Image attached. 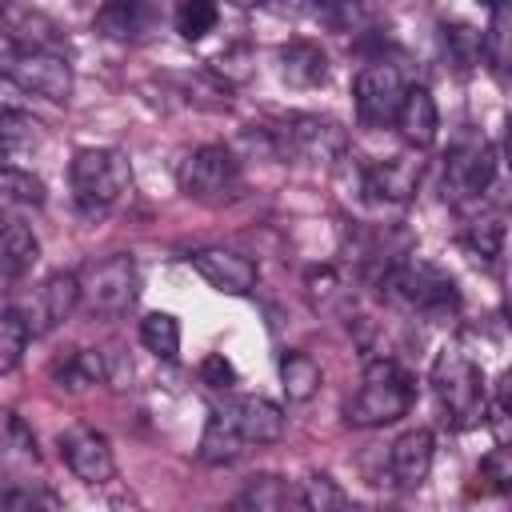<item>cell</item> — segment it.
Segmentation results:
<instances>
[{
    "label": "cell",
    "mask_w": 512,
    "mask_h": 512,
    "mask_svg": "<svg viewBox=\"0 0 512 512\" xmlns=\"http://www.w3.org/2000/svg\"><path fill=\"white\" fill-rule=\"evenodd\" d=\"M68 180L80 212L96 216L124 200V192L132 188V164L116 148H80L68 164Z\"/></svg>",
    "instance_id": "obj_1"
},
{
    "label": "cell",
    "mask_w": 512,
    "mask_h": 512,
    "mask_svg": "<svg viewBox=\"0 0 512 512\" xmlns=\"http://www.w3.org/2000/svg\"><path fill=\"white\" fill-rule=\"evenodd\" d=\"M408 408H412V376L396 360L380 356L364 368V384L348 400V424L352 428H384V424L400 420Z\"/></svg>",
    "instance_id": "obj_2"
},
{
    "label": "cell",
    "mask_w": 512,
    "mask_h": 512,
    "mask_svg": "<svg viewBox=\"0 0 512 512\" xmlns=\"http://www.w3.org/2000/svg\"><path fill=\"white\" fill-rule=\"evenodd\" d=\"M432 392L444 408V416L456 428H472L484 420V376L476 360L460 348H444L432 364Z\"/></svg>",
    "instance_id": "obj_3"
},
{
    "label": "cell",
    "mask_w": 512,
    "mask_h": 512,
    "mask_svg": "<svg viewBox=\"0 0 512 512\" xmlns=\"http://www.w3.org/2000/svg\"><path fill=\"white\" fill-rule=\"evenodd\" d=\"M4 80H12L20 92L52 100V104L72 96V64L56 48H12V44H4Z\"/></svg>",
    "instance_id": "obj_4"
},
{
    "label": "cell",
    "mask_w": 512,
    "mask_h": 512,
    "mask_svg": "<svg viewBox=\"0 0 512 512\" xmlns=\"http://www.w3.org/2000/svg\"><path fill=\"white\" fill-rule=\"evenodd\" d=\"M384 292H388L396 304H404V308H412V312H424V316H444V312H456V308H460L456 284H452L440 268H432V264H424V260H412V264L392 268V272L384 276Z\"/></svg>",
    "instance_id": "obj_5"
},
{
    "label": "cell",
    "mask_w": 512,
    "mask_h": 512,
    "mask_svg": "<svg viewBox=\"0 0 512 512\" xmlns=\"http://www.w3.org/2000/svg\"><path fill=\"white\" fill-rule=\"evenodd\" d=\"M240 188V164L232 156V148L224 144H200L184 156L180 164V192L200 200V204H220L228 196H236Z\"/></svg>",
    "instance_id": "obj_6"
},
{
    "label": "cell",
    "mask_w": 512,
    "mask_h": 512,
    "mask_svg": "<svg viewBox=\"0 0 512 512\" xmlns=\"http://www.w3.org/2000/svg\"><path fill=\"white\" fill-rule=\"evenodd\" d=\"M408 84L404 76L396 72V64H368L356 72L352 80V100H356V116L360 124L368 128H384V124H396V112H400V100H404Z\"/></svg>",
    "instance_id": "obj_7"
},
{
    "label": "cell",
    "mask_w": 512,
    "mask_h": 512,
    "mask_svg": "<svg viewBox=\"0 0 512 512\" xmlns=\"http://www.w3.org/2000/svg\"><path fill=\"white\" fill-rule=\"evenodd\" d=\"M80 292H84L88 312L120 316V312L136 300V292H140V276H136L132 256H108V260L92 264V268L80 276Z\"/></svg>",
    "instance_id": "obj_8"
},
{
    "label": "cell",
    "mask_w": 512,
    "mask_h": 512,
    "mask_svg": "<svg viewBox=\"0 0 512 512\" xmlns=\"http://www.w3.org/2000/svg\"><path fill=\"white\" fill-rule=\"evenodd\" d=\"M276 136H280V144H284L292 156L312 160V164H332V160H340L344 148H348L344 128H340L336 120H328V116H312V112H296V116H288L284 128H276Z\"/></svg>",
    "instance_id": "obj_9"
},
{
    "label": "cell",
    "mask_w": 512,
    "mask_h": 512,
    "mask_svg": "<svg viewBox=\"0 0 512 512\" xmlns=\"http://www.w3.org/2000/svg\"><path fill=\"white\" fill-rule=\"evenodd\" d=\"M492 176H496V152H492L488 140L468 136V140H460V144L448 152L444 188H448L456 200H472V196L488 192Z\"/></svg>",
    "instance_id": "obj_10"
},
{
    "label": "cell",
    "mask_w": 512,
    "mask_h": 512,
    "mask_svg": "<svg viewBox=\"0 0 512 512\" xmlns=\"http://www.w3.org/2000/svg\"><path fill=\"white\" fill-rule=\"evenodd\" d=\"M60 456L68 464V472L84 484H108L112 472H116V460H112V444L104 432L88 428V424H76L60 436Z\"/></svg>",
    "instance_id": "obj_11"
},
{
    "label": "cell",
    "mask_w": 512,
    "mask_h": 512,
    "mask_svg": "<svg viewBox=\"0 0 512 512\" xmlns=\"http://www.w3.org/2000/svg\"><path fill=\"white\" fill-rule=\"evenodd\" d=\"M188 260H192V268H196L216 292H228V296H248V292L256 288V280H260L256 264H252L244 252H236V248H200V252H192Z\"/></svg>",
    "instance_id": "obj_12"
},
{
    "label": "cell",
    "mask_w": 512,
    "mask_h": 512,
    "mask_svg": "<svg viewBox=\"0 0 512 512\" xmlns=\"http://www.w3.org/2000/svg\"><path fill=\"white\" fill-rule=\"evenodd\" d=\"M80 300H84V292H80V276H76V272H52V276L36 288L32 308L24 312V320H28L32 336L52 332L60 320H68V316H72V308H76Z\"/></svg>",
    "instance_id": "obj_13"
},
{
    "label": "cell",
    "mask_w": 512,
    "mask_h": 512,
    "mask_svg": "<svg viewBox=\"0 0 512 512\" xmlns=\"http://www.w3.org/2000/svg\"><path fill=\"white\" fill-rule=\"evenodd\" d=\"M432 456H436V440L428 428H408L392 440L388 448V472L400 488H420L432 472Z\"/></svg>",
    "instance_id": "obj_14"
},
{
    "label": "cell",
    "mask_w": 512,
    "mask_h": 512,
    "mask_svg": "<svg viewBox=\"0 0 512 512\" xmlns=\"http://www.w3.org/2000/svg\"><path fill=\"white\" fill-rule=\"evenodd\" d=\"M160 12L152 0H104V8L96 12V32L120 44H136L144 36H152Z\"/></svg>",
    "instance_id": "obj_15"
},
{
    "label": "cell",
    "mask_w": 512,
    "mask_h": 512,
    "mask_svg": "<svg viewBox=\"0 0 512 512\" xmlns=\"http://www.w3.org/2000/svg\"><path fill=\"white\" fill-rule=\"evenodd\" d=\"M224 412L248 444H276L284 436V408L268 396H236L224 404Z\"/></svg>",
    "instance_id": "obj_16"
},
{
    "label": "cell",
    "mask_w": 512,
    "mask_h": 512,
    "mask_svg": "<svg viewBox=\"0 0 512 512\" xmlns=\"http://www.w3.org/2000/svg\"><path fill=\"white\" fill-rule=\"evenodd\" d=\"M396 128H400L404 144L416 148V152H424V148L436 144V136H440V112H436V100H432V92L424 84H412L404 92L400 112H396Z\"/></svg>",
    "instance_id": "obj_17"
},
{
    "label": "cell",
    "mask_w": 512,
    "mask_h": 512,
    "mask_svg": "<svg viewBox=\"0 0 512 512\" xmlns=\"http://www.w3.org/2000/svg\"><path fill=\"white\" fill-rule=\"evenodd\" d=\"M364 188L376 196V200H388V204H408L420 188V160L416 156H392L376 168L364 172Z\"/></svg>",
    "instance_id": "obj_18"
},
{
    "label": "cell",
    "mask_w": 512,
    "mask_h": 512,
    "mask_svg": "<svg viewBox=\"0 0 512 512\" xmlns=\"http://www.w3.org/2000/svg\"><path fill=\"white\" fill-rule=\"evenodd\" d=\"M280 76L292 88H316L328 80V56L312 40H288L280 48Z\"/></svg>",
    "instance_id": "obj_19"
},
{
    "label": "cell",
    "mask_w": 512,
    "mask_h": 512,
    "mask_svg": "<svg viewBox=\"0 0 512 512\" xmlns=\"http://www.w3.org/2000/svg\"><path fill=\"white\" fill-rule=\"evenodd\" d=\"M4 44L12 48H56V28L32 12V8H20V4H4Z\"/></svg>",
    "instance_id": "obj_20"
},
{
    "label": "cell",
    "mask_w": 512,
    "mask_h": 512,
    "mask_svg": "<svg viewBox=\"0 0 512 512\" xmlns=\"http://www.w3.org/2000/svg\"><path fill=\"white\" fill-rule=\"evenodd\" d=\"M36 260H40V240L32 236V228L24 220H8L4 236H0V272H4V280H20L24 272H32Z\"/></svg>",
    "instance_id": "obj_21"
},
{
    "label": "cell",
    "mask_w": 512,
    "mask_h": 512,
    "mask_svg": "<svg viewBox=\"0 0 512 512\" xmlns=\"http://www.w3.org/2000/svg\"><path fill=\"white\" fill-rule=\"evenodd\" d=\"M320 384H324V372L308 352H284L280 356V388L292 404L312 400L320 392Z\"/></svg>",
    "instance_id": "obj_22"
},
{
    "label": "cell",
    "mask_w": 512,
    "mask_h": 512,
    "mask_svg": "<svg viewBox=\"0 0 512 512\" xmlns=\"http://www.w3.org/2000/svg\"><path fill=\"white\" fill-rule=\"evenodd\" d=\"M244 436L236 432V424L228 420V412H212L208 424H204V436H200V460L204 464H232L240 452H244Z\"/></svg>",
    "instance_id": "obj_23"
},
{
    "label": "cell",
    "mask_w": 512,
    "mask_h": 512,
    "mask_svg": "<svg viewBox=\"0 0 512 512\" xmlns=\"http://www.w3.org/2000/svg\"><path fill=\"white\" fill-rule=\"evenodd\" d=\"M484 64L500 80H512V4L492 8V20L484 28Z\"/></svg>",
    "instance_id": "obj_24"
},
{
    "label": "cell",
    "mask_w": 512,
    "mask_h": 512,
    "mask_svg": "<svg viewBox=\"0 0 512 512\" xmlns=\"http://www.w3.org/2000/svg\"><path fill=\"white\" fill-rule=\"evenodd\" d=\"M312 16L332 32H360L376 20V0H316Z\"/></svg>",
    "instance_id": "obj_25"
},
{
    "label": "cell",
    "mask_w": 512,
    "mask_h": 512,
    "mask_svg": "<svg viewBox=\"0 0 512 512\" xmlns=\"http://www.w3.org/2000/svg\"><path fill=\"white\" fill-rule=\"evenodd\" d=\"M40 144V124L28 116V112H16V108H4L0 112V148H4V160L16 164L24 152H32Z\"/></svg>",
    "instance_id": "obj_26"
},
{
    "label": "cell",
    "mask_w": 512,
    "mask_h": 512,
    "mask_svg": "<svg viewBox=\"0 0 512 512\" xmlns=\"http://www.w3.org/2000/svg\"><path fill=\"white\" fill-rule=\"evenodd\" d=\"M28 340H32V328H28L24 312H20L16 304H8V308L0 312V372H4V376H12V372L20 368Z\"/></svg>",
    "instance_id": "obj_27"
},
{
    "label": "cell",
    "mask_w": 512,
    "mask_h": 512,
    "mask_svg": "<svg viewBox=\"0 0 512 512\" xmlns=\"http://www.w3.org/2000/svg\"><path fill=\"white\" fill-rule=\"evenodd\" d=\"M140 344L156 360H176L180 356V320L172 312H148L140 320Z\"/></svg>",
    "instance_id": "obj_28"
},
{
    "label": "cell",
    "mask_w": 512,
    "mask_h": 512,
    "mask_svg": "<svg viewBox=\"0 0 512 512\" xmlns=\"http://www.w3.org/2000/svg\"><path fill=\"white\" fill-rule=\"evenodd\" d=\"M440 32H444V52H448V60L460 72H468L472 64H480V56H484V32H476L468 24H444Z\"/></svg>",
    "instance_id": "obj_29"
},
{
    "label": "cell",
    "mask_w": 512,
    "mask_h": 512,
    "mask_svg": "<svg viewBox=\"0 0 512 512\" xmlns=\"http://www.w3.org/2000/svg\"><path fill=\"white\" fill-rule=\"evenodd\" d=\"M220 24V4L216 0H180L176 8V32L184 40H204Z\"/></svg>",
    "instance_id": "obj_30"
},
{
    "label": "cell",
    "mask_w": 512,
    "mask_h": 512,
    "mask_svg": "<svg viewBox=\"0 0 512 512\" xmlns=\"http://www.w3.org/2000/svg\"><path fill=\"white\" fill-rule=\"evenodd\" d=\"M0 196H4V204H12V208H40V204H44V184H40L32 172H24V168L4 164Z\"/></svg>",
    "instance_id": "obj_31"
},
{
    "label": "cell",
    "mask_w": 512,
    "mask_h": 512,
    "mask_svg": "<svg viewBox=\"0 0 512 512\" xmlns=\"http://www.w3.org/2000/svg\"><path fill=\"white\" fill-rule=\"evenodd\" d=\"M300 504L312 508V512H340V508H348V496L328 472H312L300 484Z\"/></svg>",
    "instance_id": "obj_32"
},
{
    "label": "cell",
    "mask_w": 512,
    "mask_h": 512,
    "mask_svg": "<svg viewBox=\"0 0 512 512\" xmlns=\"http://www.w3.org/2000/svg\"><path fill=\"white\" fill-rule=\"evenodd\" d=\"M288 504V488L280 476H252L248 488L236 496V508H256V512H276Z\"/></svg>",
    "instance_id": "obj_33"
},
{
    "label": "cell",
    "mask_w": 512,
    "mask_h": 512,
    "mask_svg": "<svg viewBox=\"0 0 512 512\" xmlns=\"http://www.w3.org/2000/svg\"><path fill=\"white\" fill-rule=\"evenodd\" d=\"M500 240H504V224H500L496 216L472 220V224L464 228V248H468L476 260H484V264H492V260L500 256Z\"/></svg>",
    "instance_id": "obj_34"
},
{
    "label": "cell",
    "mask_w": 512,
    "mask_h": 512,
    "mask_svg": "<svg viewBox=\"0 0 512 512\" xmlns=\"http://www.w3.org/2000/svg\"><path fill=\"white\" fill-rule=\"evenodd\" d=\"M36 464L40 452H36V436L32 428L16 416V412H4V464Z\"/></svg>",
    "instance_id": "obj_35"
},
{
    "label": "cell",
    "mask_w": 512,
    "mask_h": 512,
    "mask_svg": "<svg viewBox=\"0 0 512 512\" xmlns=\"http://www.w3.org/2000/svg\"><path fill=\"white\" fill-rule=\"evenodd\" d=\"M0 508L4 512H36V508H60V500L52 496V492H44V488H24V484H12V488H4V496H0Z\"/></svg>",
    "instance_id": "obj_36"
},
{
    "label": "cell",
    "mask_w": 512,
    "mask_h": 512,
    "mask_svg": "<svg viewBox=\"0 0 512 512\" xmlns=\"http://www.w3.org/2000/svg\"><path fill=\"white\" fill-rule=\"evenodd\" d=\"M200 380L208 388H216V392H228L236 384V368H232V360L224 352H212V356L200 360Z\"/></svg>",
    "instance_id": "obj_37"
},
{
    "label": "cell",
    "mask_w": 512,
    "mask_h": 512,
    "mask_svg": "<svg viewBox=\"0 0 512 512\" xmlns=\"http://www.w3.org/2000/svg\"><path fill=\"white\" fill-rule=\"evenodd\" d=\"M484 476L488 480H496V488H512V456L508 452H492L488 460H484Z\"/></svg>",
    "instance_id": "obj_38"
},
{
    "label": "cell",
    "mask_w": 512,
    "mask_h": 512,
    "mask_svg": "<svg viewBox=\"0 0 512 512\" xmlns=\"http://www.w3.org/2000/svg\"><path fill=\"white\" fill-rule=\"evenodd\" d=\"M256 4L272 16H292V20L312 16V8H316V0H256Z\"/></svg>",
    "instance_id": "obj_39"
},
{
    "label": "cell",
    "mask_w": 512,
    "mask_h": 512,
    "mask_svg": "<svg viewBox=\"0 0 512 512\" xmlns=\"http://www.w3.org/2000/svg\"><path fill=\"white\" fill-rule=\"evenodd\" d=\"M496 400L504 404V412H512V368L500 372V380H496Z\"/></svg>",
    "instance_id": "obj_40"
},
{
    "label": "cell",
    "mask_w": 512,
    "mask_h": 512,
    "mask_svg": "<svg viewBox=\"0 0 512 512\" xmlns=\"http://www.w3.org/2000/svg\"><path fill=\"white\" fill-rule=\"evenodd\" d=\"M332 280H336V276H332V268H320V272L312 268V272H308V284H312V292H316V296H320V292H332Z\"/></svg>",
    "instance_id": "obj_41"
},
{
    "label": "cell",
    "mask_w": 512,
    "mask_h": 512,
    "mask_svg": "<svg viewBox=\"0 0 512 512\" xmlns=\"http://www.w3.org/2000/svg\"><path fill=\"white\" fill-rule=\"evenodd\" d=\"M480 4H488V8H504V4H512V0H480Z\"/></svg>",
    "instance_id": "obj_42"
},
{
    "label": "cell",
    "mask_w": 512,
    "mask_h": 512,
    "mask_svg": "<svg viewBox=\"0 0 512 512\" xmlns=\"http://www.w3.org/2000/svg\"><path fill=\"white\" fill-rule=\"evenodd\" d=\"M508 152H512V120H508Z\"/></svg>",
    "instance_id": "obj_43"
},
{
    "label": "cell",
    "mask_w": 512,
    "mask_h": 512,
    "mask_svg": "<svg viewBox=\"0 0 512 512\" xmlns=\"http://www.w3.org/2000/svg\"><path fill=\"white\" fill-rule=\"evenodd\" d=\"M232 4H252V0H232Z\"/></svg>",
    "instance_id": "obj_44"
},
{
    "label": "cell",
    "mask_w": 512,
    "mask_h": 512,
    "mask_svg": "<svg viewBox=\"0 0 512 512\" xmlns=\"http://www.w3.org/2000/svg\"><path fill=\"white\" fill-rule=\"evenodd\" d=\"M508 324H512V312H508Z\"/></svg>",
    "instance_id": "obj_45"
}]
</instances>
